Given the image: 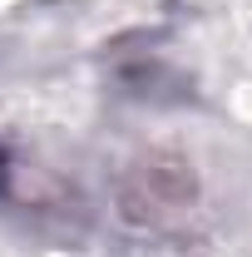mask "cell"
Segmentation results:
<instances>
[{
	"instance_id": "cell-1",
	"label": "cell",
	"mask_w": 252,
	"mask_h": 257,
	"mask_svg": "<svg viewBox=\"0 0 252 257\" xmlns=\"http://www.w3.org/2000/svg\"><path fill=\"white\" fill-rule=\"evenodd\" d=\"M5 178H10V159H5V149H0V188H5Z\"/></svg>"
}]
</instances>
